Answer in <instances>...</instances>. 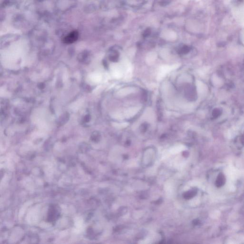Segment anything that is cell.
Here are the masks:
<instances>
[{
  "label": "cell",
  "instance_id": "cell-1",
  "mask_svg": "<svg viewBox=\"0 0 244 244\" xmlns=\"http://www.w3.org/2000/svg\"><path fill=\"white\" fill-rule=\"evenodd\" d=\"M78 32L77 30H74L65 35L62 38V42L66 44H72L75 42L79 38Z\"/></svg>",
  "mask_w": 244,
  "mask_h": 244
},
{
  "label": "cell",
  "instance_id": "cell-6",
  "mask_svg": "<svg viewBox=\"0 0 244 244\" xmlns=\"http://www.w3.org/2000/svg\"><path fill=\"white\" fill-rule=\"evenodd\" d=\"M144 117H145V119L147 120L148 121H151V120H153L154 115L153 113L151 111V110H147V111L145 112Z\"/></svg>",
  "mask_w": 244,
  "mask_h": 244
},
{
  "label": "cell",
  "instance_id": "cell-2",
  "mask_svg": "<svg viewBox=\"0 0 244 244\" xmlns=\"http://www.w3.org/2000/svg\"><path fill=\"white\" fill-rule=\"evenodd\" d=\"M136 91V88L133 87H125V88L121 89L118 91L117 94L118 96H125L128 95L130 94L134 93Z\"/></svg>",
  "mask_w": 244,
  "mask_h": 244
},
{
  "label": "cell",
  "instance_id": "cell-7",
  "mask_svg": "<svg viewBox=\"0 0 244 244\" xmlns=\"http://www.w3.org/2000/svg\"><path fill=\"white\" fill-rule=\"evenodd\" d=\"M225 183V178L222 175H219L217 178V184L218 186H221L224 184Z\"/></svg>",
  "mask_w": 244,
  "mask_h": 244
},
{
  "label": "cell",
  "instance_id": "cell-5",
  "mask_svg": "<svg viewBox=\"0 0 244 244\" xmlns=\"http://www.w3.org/2000/svg\"><path fill=\"white\" fill-rule=\"evenodd\" d=\"M197 88L200 94H203L206 92V87L201 82H197Z\"/></svg>",
  "mask_w": 244,
  "mask_h": 244
},
{
  "label": "cell",
  "instance_id": "cell-3",
  "mask_svg": "<svg viewBox=\"0 0 244 244\" xmlns=\"http://www.w3.org/2000/svg\"><path fill=\"white\" fill-rule=\"evenodd\" d=\"M176 67L175 66V65H173V66L166 65V66H162L159 72V77H163L165 75H167L168 72H170L171 70H172L173 69Z\"/></svg>",
  "mask_w": 244,
  "mask_h": 244
},
{
  "label": "cell",
  "instance_id": "cell-4",
  "mask_svg": "<svg viewBox=\"0 0 244 244\" xmlns=\"http://www.w3.org/2000/svg\"><path fill=\"white\" fill-rule=\"evenodd\" d=\"M139 109V108L137 107H131L130 108L128 109L125 113V117L127 118L133 117L137 114Z\"/></svg>",
  "mask_w": 244,
  "mask_h": 244
}]
</instances>
